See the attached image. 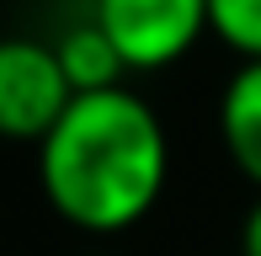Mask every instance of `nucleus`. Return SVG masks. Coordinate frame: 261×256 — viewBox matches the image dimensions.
<instances>
[{"label":"nucleus","instance_id":"obj_1","mask_svg":"<svg viewBox=\"0 0 261 256\" xmlns=\"http://www.w3.org/2000/svg\"><path fill=\"white\" fill-rule=\"evenodd\" d=\"M38 187L80 235H123L144 224L171 187V134L134 86L86 91L38 144Z\"/></svg>","mask_w":261,"mask_h":256},{"label":"nucleus","instance_id":"obj_2","mask_svg":"<svg viewBox=\"0 0 261 256\" xmlns=\"http://www.w3.org/2000/svg\"><path fill=\"white\" fill-rule=\"evenodd\" d=\"M86 16L112 38L128 75H160L213 38L208 0H91Z\"/></svg>","mask_w":261,"mask_h":256},{"label":"nucleus","instance_id":"obj_3","mask_svg":"<svg viewBox=\"0 0 261 256\" xmlns=\"http://www.w3.org/2000/svg\"><path fill=\"white\" fill-rule=\"evenodd\" d=\"M75 101L54 38H0V139L38 149Z\"/></svg>","mask_w":261,"mask_h":256},{"label":"nucleus","instance_id":"obj_4","mask_svg":"<svg viewBox=\"0 0 261 256\" xmlns=\"http://www.w3.org/2000/svg\"><path fill=\"white\" fill-rule=\"evenodd\" d=\"M213 123H219V149L234 166V176H245L261 192V59H240L229 69Z\"/></svg>","mask_w":261,"mask_h":256},{"label":"nucleus","instance_id":"obj_5","mask_svg":"<svg viewBox=\"0 0 261 256\" xmlns=\"http://www.w3.org/2000/svg\"><path fill=\"white\" fill-rule=\"evenodd\" d=\"M54 54H59V69H64V80H69V91H75V96L128 86V69H123V59H117L112 38H107L91 16L69 21V27L54 38Z\"/></svg>","mask_w":261,"mask_h":256},{"label":"nucleus","instance_id":"obj_6","mask_svg":"<svg viewBox=\"0 0 261 256\" xmlns=\"http://www.w3.org/2000/svg\"><path fill=\"white\" fill-rule=\"evenodd\" d=\"M208 27L234 59H261V0H208Z\"/></svg>","mask_w":261,"mask_h":256},{"label":"nucleus","instance_id":"obj_7","mask_svg":"<svg viewBox=\"0 0 261 256\" xmlns=\"http://www.w3.org/2000/svg\"><path fill=\"white\" fill-rule=\"evenodd\" d=\"M240 256H261V192L251 197V208L240 219Z\"/></svg>","mask_w":261,"mask_h":256},{"label":"nucleus","instance_id":"obj_8","mask_svg":"<svg viewBox=\"0 0 261 256\" xmlns=\"http://www.w3.org/2000/svg\"><path fill=\"white\" fill-rule=\"evenodd\" d=\"M86 256H117V251H86Z\"/></svg>","mask_w":261,"mask_h":256}]
</instances>
